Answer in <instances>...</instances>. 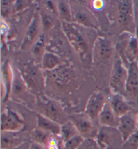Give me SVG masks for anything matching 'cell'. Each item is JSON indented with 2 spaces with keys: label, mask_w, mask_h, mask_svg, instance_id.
Masks as SVG:
<instances>
[{
  "label": "cell",
  "mask_w": 138,
  "mask_h": 149,
  "mask_svg": "<svg viewBox=\"0 0 138 149\" xmlns=\"http://www.w3.org/2000/svg\"><path fill=\"white\" fill-rule=\"evenodd\" d=\"M69 121L73 123L80 136L84 139L96 138L98 130L96 124L85 113H74L69 116Z\"/></svg>",
  "instance_id": "obj_4"
},
{
  "label": "cell",
  "mask_w": 138,
  "mask_h": 149,
  "mask_svg": "<svg viewBox=\"0 0 138 149\" xmlns=\"http://www.w3.org/2000/svg\"><path fill=\"white\" fill-rule=\"evenodd\" d=\"M57 14L59 18L61 19V22H73L72 20V12L71 7L67 1H57Z\"/></svg>",
  "instance_id": "obj_19"
},
{
  "label": "cell",
  "mask_w": 138,
  "mask_h": 149,
  "mask_svg": "<svg viewBox=\"0 0 138 149\" xmlns=\"http://www.w3.org/2000/svg\"><path fill=\"white\" fill-rule=\"evenodd\" d=\"M117 130L124 142L138 129L136 114L133 111L119 118Z\"/></svg>",
  "instance_id": "obj_11"
},
{
  "label": "cell",
  "mask_w": 138,
  "mask_h": 149,
  "mask_svg": "<svg viewBox=\"0 0 138 149\" xmlns=\"http://www.w3.org/2000/svg\"><path fill=\"white\" fill-rule=\"evenodd\" d=\"M79 135V133L75 127V125L73 124V123L68 121L64 124L61 125V131L59 137L62 140L63 142H65L67 140L71 139L74 136Z\"/></svg>",
  "instance_id": "obj_23"
},
{
  "label": "cell",
  "mask_w": 138,
  "mask_h": 149,
  "mask_svg": "<svg viewBox=\"0 0 138 149\" xmlns=\"http://www.w3.org/2000/svg\"><path fill=\"white\" fill-rule=\"evenodd\" d=\"M53 135L51 134L36 127L31 132V137L33 142H36L45 146Z\"/></svg>",
  "instance_id": "obj_21"
},
{
  "label": "cell",
  "mask_w": 138,
  "mask_h": 149,
  "mask_svg": "<svg viewBox=\"0 0 138 149\" xmlns=\"http://www.w3.org/2000/svg\"><path fill=\"white\" fill-rule=\"evenodd\" d=\"M39 14L42 30H44V32L51 31L55 26L54 18L45 10H40Z\"/></svg>",
  "instance_id": "obj_24"
},
{
  "label": "cell",
  "mask_w": 138,
  "mask_h": 149,
  "mask_svg": "<svg viewBox=\"0 0 138 149\" xmlns=\"http://www.w3.org/2000/svg\"><path fill=\"white\" fill-rule=\"evenodd\" d=\"M37 124L38 127L48 132L52 135L59 136L61 131V125L53 120L46 118L38 113L37 114Z\"/></svg>",
  "instance_id": "obj_16"
},
{
  "label": "cell",
  "mask_w": 138,
  "mask_h": 149,
  "mask_svg": "<svg viewBox=\"0 0 138 149\" xmlns=\"http://www.w3.org/2000/svg\"><path fill=\"white\" fill-rule=\"evenodd\" d=\"M103 6V1H94L93 3V7L96 10L101 9Z\"/></svg>",
  "instance_id": "obj_32"
},
{
  "label": "cell",
  "mask_w": 138,
  "mask_h": 149,
  "mask_svg": "<svg viewBox=\"0 0 138 149\" xmlns=\"http://www.w3.org/2000/svg\"><path fill=\"white\" fill-rule=\"evenodd\" d=\"M63 142L59 136L53 135L49 141L44 146L46 149H60V142Z\"/></svg>",
  "instance_id": "obj_28"
},
{
  "label": "cell",
  "mask_w": 138,
  "mask_h": 149,
  "mask_svg": "<svg viewBox=\"0 0 138 149\" xmlns=\"http://www.w3.org/2000/svg\"><path fill=\"white\" fill-rule=\"evenodd\" d=\"M14 80V73L12 72L9 61L6 60L1 65V87L3 101H8L10 93L12 92V84Z\"/></svg>",
  "instance_id": "obj_13"
},
{
  "label": "cell",
  "mask_w": 138,
  "mask_h": 149,
  "mask_svg": "<svg viewBox=\"0 0 138 149\" xmlns=\"http://www.w3.org/2000/svg\"><path fill=\"white\" fill-rule=\"evenodd\" d=\"M125 96L132 101H138V63H131L128 66V76Z\"/></svg>",
  "instance_id": "obj_10"
},
{
  "label": "cell",
  "mask_w": 138,
  "mask_h": 149,
  "mask_svg": "<svg viewBox=\"0 0 138 149\" xmlns=\"http://www.w3.org/2000/svg\"><path fill=\"white\" fill-rule=\"evenodd\" d=\"M122 149H138V129L123 142Z\"/></svg>",
  "instance_id": "obj_26"
},
{
  "label": "cell",
  "mask_w": 138,
  "mask_h": 149,
  "mask_svg": "<svg viewBox=\"0 0 138 149\" xmlns=\"http://www.w3.org/2000/svg\"><path fill=\"white\" fill-rule=\"evenodd\" d=\"M136 3H134V11H135V24H137L138 22V1Z\"/></svg>",
  "instance_id": "obj_33"
},
{
  "label": "cell",
  "mask_w": 138,
  "mask_h": 149,
  "mask_svg": "<svg viewBox=\"0 0 138 149\" xmlns=\"http://www.w3.org/2000/svg\"><path fill=\"white\" fill-rule=\"evenodd\" d=\"M107 101L106 100L105 95L101 91H96L90 95L87 102L85 113L88 115L95 124L98 123V116L103 109L105 103Z\"/></svg>",
  "instance_id": "obj_8"
},
{
  "label": "cell",
  "mask_w": 138,
  "mask_h": 149,
  "mask_svg": "<svg viewBox=\"0 0 138 149\" xmlns=\"http://www.w3.org/2000/svg\"><path fill=\"white\" fill-rule=\"evenodd\" d=\"M109 103L114 113L119 118L131 111L130 105L127 103L124 96L120 94H112Z\"/></svg>",
  "instance_id": "obj_15"
},
{
  "label": "cell",
  "mask_w": 138,
  "mask_h": 149,
  "mask_svg": "<svg viewBox=\"0 0 138 149\" xmlns=\"http://www.w3.org/2000/svg\"><path fill=\"white\" fill-rule=\"evenodd\" d=\"M31 142L29 141H26L22 142V144H20V145L17 146V147L15 148L14 149H31Z\"/></svg>",
  "instance_id": "obj_30"
},
{
  "label": "cell",
  "mask_w": 138,
  "mask_h": 149,
  "mask_svg": "<svg viewBox=\"0 0 138 149\" xmlns=\"http://www.w3.org/2000/svg\"><path fill=\"white\" fill-rule=\"evenodd\" d=\"M72 12L73 22L87 29H98V23L94 15L90 10L79 3H70Z\"/></svg>",
  "instance_id": "obj_5"
},
{
  "label": "cell",
  "mask_w": 138,
  "mask_h": 149,
  "mask_svg": "<svg viewBox=\"0 0 138 149\" xmlns=\"http://www.w3.org/2000/svg\"><path fill=\"white\" fill-rule=\"evenodd\" d=\"M41 109L42 111L39 113L53 120L61 125L69 121V116H67L62 109L57 103L53 101H48L42 104Z\"/></svg>",
  "instance_id": "obj_9"
},
{
  "label": "cell",
  "mask_w": 138,
  "mask_h": 149,
  "mask_svg": "<svg viewBox=\"0 0 138 149\" xmlns=\"http://www.w3.org/2000/svg\"><path fill=\"white\" fill-rule=\"evenodd\" d=\"M135 114H136V118H137V123H138V110L135 113Z\"/></svg>",
  "instance_id": "obj_34"
},
{
  "label": "cell",
  "mask_w": 138,
  "mask_h": 149,
  "mask_svg": "<svg viewBox=\"0 0 138 149\" xmlns=\"http://www.w3.org/2000/svg\"><path fill=\"white\" fill-rule=\"evenodd\" d=\"M31 3L32 1H15L13 6V13H16L26 9Z\"/></svg>",
  "instance_id": "obj_29"
},
{
  "label": "cell",
  "mask_w": 138,
  "mask_h": 149,
  "mask_svg": "<svg viewBox=\"0 0 138 149\" xmlns=\"http://www.w3.org/2000/svg\"><path fill=\"white\" fill-rule=\"evenodd\" d=\"M45 38L43 33L39 35L38 39L31 47V53L33 57L38 61L41 62L42 57L46 52L45 51Z\"/></svg>",
  "instance_id": "obj_20"
},
{
  "label": "cell",
  "mask_w": 138,
  "mask_h": 149,
  "mask_svg": "<svg viewBox=\"0 0 138 149\" xmlns=\"http://www.w3.org/2000/svg\"><path fill=\"white\" fill-rule=\"evenodd\" d=\"M20 132H1V149H14L17 146L27 140L21 138Z\"/></svg>",
  "instance_id": "obj_17"
},
{
  "label": "cell",
  "mask_w": 138,
  "mask_h": 149,
  "mask_svg": "<svg viewBox=\"0 0 138 149\" xmlns=\"http://www.w3.org/2000/svg\"><path fill=\"white\" fill-rule=\"evenodd\" d=\"M98 124L102 127L117 128L119 123V118L116 116L110 106L109 101L105 103L98 116Z\"/></svg>",
  "instance_id": "obj_14"
},
{
  "label": "cell",
  "mask_w": 138,
  "mask_h": 149,
  "mask_svg": "<svg viewBox=\"0 0 138 149\" xmlns=\"http://www.w3.org/2000/svg\"><path fill=\"white\" fill-rule=\"evenodd\" d=\"M41 26L42 25L39 12H35L27 28L24 39H23V41L21 44V49H25L27 47L35 43V42L39 38L38 36L40 35L39 33Z\"/></svg>",
  "instance_id": "obj_12"
},
{
  "label": "cell",
  "mask_w": 138,
  "mask_h": 149,
  "mask_svg": "<svg viewBox=\"0 0 138 149\" xmlns=\"http://www.w3.org/2000/svg\"><path fill=\"white\" fill-rule=\"evenodd\" d=\"M127 76L128 68L118 55L112 65L110 76L109 85L112 94H120L125 97Z\"/></svg>",
  "instance_id": "obj_2"
},
{
  "label": "cell",
  "mask_w": 138,
  "mask_h": 149,
  "mask_svg": "<svg viewBox=\"0 0 138 149\" xmlns=\"http://www.w3.org/2000/svg\"><path fill=\"white\" fill-rule=\"evenodd\" d=\"M78 149H83V148L82 147V146H80V147L79 148H78Z\"/></svg>",
  "instance_id": "obj_35"
},
{
  "label": "cell",
  "mask_w": 138,
  "mask_h": 149,
  "mask_svg": "<svg viewBox=\"0 0 138 149\" xmlns=\"http://www.w3.org/2000/svg\"><path fill=\"white\" fill-rule=\"evenodd\" d=\"M64 64L62 59L52 52H46L41 61L42 68L47 71H53Z\"/></svg>",
  "instance_id": "obj_18"
},
{
  "label": "cell",
  "mask_w": 138,
  "mask_h": 149,
  "mask_svg": "<svg viewBox=\"0 0 138 149\" xmlns=\"http://www.w3.org/2000/svg\"><path fill=\"white\" fill-rule=\"evenodd\" d=\"M113 52V46L109 39L96 37L93 43L92 61L93 63L106 62L110 59Z\"/></svg>",
  "instance_id": "obj_6"
},
{
  "label": "cell",
  "mask_w": 138,
  "mask_h": 149,
  "mask_svg": "<svg viewBox=\"0 0 138 149\" xmlns=\"http://www.w3.org/2000/svg\"><path fill=\"white\" fill-rule=\"evenodd\" d=\"M137 63H138V59H137Z\"/></svg>",
  "instance_id": "obj_36"
},
{
  "label": "cell",
  "mask_w": 138,
  "mask_h": 149,
  "mask_svg": "<svg viewBox=\"0 0 138 149\" xmlns=\"http://www.w3.org/2000/svg\"><path fill=\"white\" fill-rule=\"evenodd\" d=\"M31 149H46V148L43 145L36 143V142H32L31 145Z\"/></svg>",
  "instance_id": "obj_31"
},
{
  "label": "cell",
  "mask_w": 138,
  "mask_h": 149,
  "mask_svg": "<svg viewBox=\"0 0 138 149\" xmlns=\"http://www.w3.org/2000/svg\"><path fill=\"white\" fill-rule=\"evenodd\" d=\"M109 127H102L98 130L96 136V142L101 149H108L111 142V134L109 132Z\"/></svg>",
  "instance_id": "obj_22"
},
{
  "label": "cell",
  "mask_w": 138,
  "mask_h": 149,
  "mask_svg": "<svg viewBox=\"0 0 138 149\" xmlns=\"http://www.w3.org/2000/svg\"><path fill=\"white\" fill-rule=\"evenodd\" d=\"M24 127V122L20 115L10 109L1 113V131L20 132Z\"/></svg>",
  "instance_id": "obj_7"
},
{
  "label": "cell",
  "mask_w": 138,
  "mask_h": 149,
  "mask_svg": "<svg viewBox=\"0 0 138 149\" xmlns=\"http://www.w3.org/2000/svg\"><path fill=\"white\" fill-rule=\"evenodd\" d=\"M15 1H1V16L3 17L8 16L11 12H13V6Z\"/></svg>",
  "instance_id": "obj_27"
},
{
  "label": "cell",
  "mask_w": 138,
  "mask_h": 149,
  "mask_svg": "<svg viewBox=\"0 0 138 149\" xmlns=\"http://www.w3.org/2000/svg\"><path fill=\"white\" fill-rule=\"evenodd\" d=\"M85 139L82 136L77 135L67 141L63 142V149H78L84 143Z\"/></svg>",
  "instance_id": "obj_25"
},
{
  "label": "cell",
  "mask_w": 138,
  "mask_h": 149,
  "mask_svg": "<svg viewBox=\"0 0 138 149\" xmlns=\"http://www.w3.org/2000/svg\"><path fill=\"white\" fill-rule=\"evenodd\" d=\"M61 28L64 35L82 60L88 59L89 55H92V46L90 45V38L85 28L74 22H61ZM92 58V57H91Z\"/></svg>",
  "instance_id": "obj_1"
},
{
  "label": "cell",
  "mask_w": 138,
  "mask_h": 149,
  "mask_svg": "<svg viewBox=\"0 0 138 149\" xmlns=\"http://www.w3.org/2000/svg\"><path fill=\"white\" fill-rule=\"evenodd\" d=\"M117 9V19L120 26L125 29V32L135 35L136 24L135 20L134 1L129 0L118 1Z\"/></svg>",
  "instance_id": "obj_3"
}]
</instances>
